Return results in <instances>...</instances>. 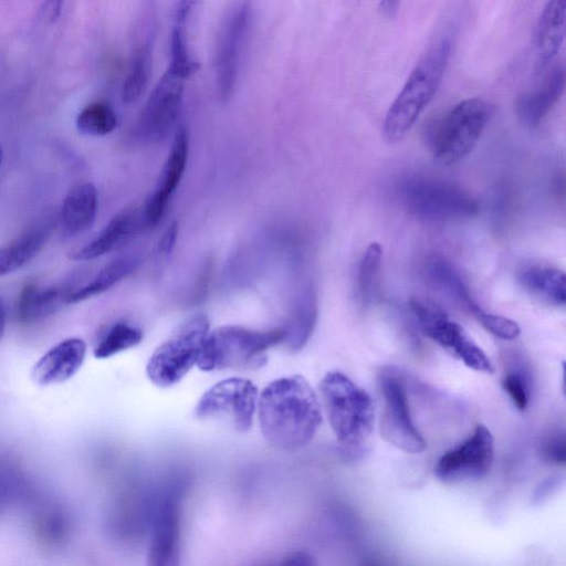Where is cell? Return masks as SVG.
I'll return each mask as SVG.
<instances>
[{
	"instance_id": "cell-38",
	"label": "cell",
	"mask_w": 566,
	"mask_h": 566,
	"mask_svg": "<svg viewBox=\"0 0 566 566\" xmlns=\"http://www.w3.org/2000/svg\"><path fill=\"white\" fill-rule=\"evenodd\" d=\"M64 0H44L43 2V11L45 17L51 23H54L62 11Z\"/></svg>"
},
{
	"instance_id": "cell-3",
	"label": "cell",
	"mask_w": 566,
	"mask_h": 566,
	"mask_svg": "<svg viewBox=\"0 0 566 566\" xmlns=\"http://www.w3.org/2000/svg\"><path fill=\"white\" fill-rule=\"evenodd\" d=\"M451 45L449 39L440 40L421 56L409 74L385 117L384 135L388 142L401 140L434 96L451 54Z\"/></svg>"
},
{
	"instance_id": "cell-22",
	"label": "cell",
	"mask_w": 566,
	"mask_h": 566,
	"mask_svg": "<svg viewBox=\"0 0 566 566\" xmlns=\"http://www.w3.org/2000/svg\"><path fill=\"white\" fill-rule=\"evenodd\" d=\"M566 0H548L542 11L536 32V46L542 63L551 61L565 38Z\"/></svg>"
},
{
	"instance_id": "cell-1",
	"label": "cell",
	"mask_w": 566,
	"mask_h": 566,
	"mask_svg": "<svg viewBox=\"0 0 566 566\" xmlns=\"http://www.w3.org/2000/svg\"><path fill=\"white\" fill-rule=\"evenodd\" d=\"M256 408L264 439L282 451L307 446L323 420L318 397L301 375L270 382L258 398Z\"/></svg>"
},
{
	"instance_id": "cell-4",
	"label": "cell",
	"mask_w": 566,
	"mask_h": 566,
	"mask_svg": "<svg viewBox=\"0 0 566 566\" xmlns=\"http://www.w3.org/2000/svg\"><path fill=\"white\" fill-rule=\"evenodd\" d=\"M283 339V327L256 331L235 325L221 326L208 333L197 366L205 371L252 366Z\"/></svg>"
},
{
	"instance_id": "cell-39",
	"label": "cell",
	"mask_w": 566,
	"mask_h": 566,
	"mask_svg": "<svg viewBox=\"0 0 566 566\" xmlns=\"http://www.w3.org/2000/svg\"><path fill=\"white\" fill-rule=\"evenodd\" d=\"M401 0H380L378 10L385 18H392L399 10Z\"/></svg>"
},
{
	"instance_id": "cell-13",
	"label": "cell",
	"mask_w": 566,
	"mask_h": 566,
	"mask_svg": "<svg viewBox=\"0 0 566 566\" xmlns=\"http://www.w3.org/2000/svg\"><path fill=\"white\" fill-rule=\"evenodd\" d=\"M184 81L168 70L161 76L139 118V133L144 139L158 143L169 135L180 114Z\"/></svg>"
},
{
	"instance_id": "cell-8",
	"label": "cell",
	"mask_w": 566,
	"mask_h": 566,
	"mask_svg": "<svg viewBox=\"0 0 566 566\" xmlns=\"http://www.w3.org/2000/svg\"><path fill=\"white\" fill-rule=\"evenodd\" d=\"M378 388L381 397V437L403 452H422L426 449V440L411 419L402 378L389 367L382 369L378 376Z\"/></svg>"
},
{
	"instance_id": "cell-2",
	"label": "cell",
	"mask_w": 566,
	"mask_h": 566,
	"mask_svg": "<svg viewBox=\"0 0 566 566\" xmlns=\"http://www.w3.org/2000/svg\"><path fill=\"white\" fill-rule=\"evenodd\" d=\"M319 394L338 443L349 453H361L375 426V408L368 392L345 374L333 370L322 378Z\"/></svg>"
},
{
	"instance_id": "cell-37",
	"label": "cell",
	"mask_w": 566,
	"mask_h": 566,
	"mask_svg": "<svg viewBox=\"0 0 566 566\" xmlns=\"http://www.w3.org/2000/svg\"><path fill=\"white\" fill-rule=\"evenodd\" d=\"M178 231L179 227L176 221L171 222L169 227L165 230L159 242V248L161 252H171L178 238Z\"/></svg>"
},
{
	"instance_id": "cell-24",
	"label": "cell",
	"mask_w": 566,
	"mask_h": 566,
	"mask_svg": "<svg viewBox=\"0 0 566 566\" xmlns=\"http://www.w3.org/2000/svg\"><path fill=\"white\" fill-rule=\"evenodd\" d=\"M427 271L437 287L461 304L476 319L483 314L484 310L473 300L469 287L452 264L442 258H434L429 262Z\"/></svg>"
},
{
	"instance_id": "cell-14",
	"label": "cell",
	"mask_w": 566,
	"mask_h": 566,
	"mask_svg": "<svg viewBox=\"0 0 566 566\" xmlns=\"http://www.w3.org/2000/svg\"><path fill=\"white\" fill-rule=\"evenodd\" d=\"M188 132L185 126H181L175 134L157 188L145 203L143 213L140 214L143 223L146 227L153 228L160 222L169 198L178 187L185 172L188 160Z\"/></svg>"
},
{
	"instance_id": "cell-43",
	"label": "cell",
	"mask_w": 566,
	"mask_h": 566,
	"mask_svg": "<svg viewBox=\"0 0 566 566\" xmlns=\"http://www.w3.org/2000/svg\"><path fill=\"white\" fill-rule=\"evenodd\" d=\"M2 159H3V150H2V147L0 145V166L2 164Z\"/></svg>"
},
{
	"instance_id": "cell-11",
	"label": "cell",
	"mask_w": 566,
	"mask_h": 566,
	"mask_svg": "<svg viewBox=\"0 0 566 566\" xmlns=\"http://www.w3.org/2000/svg\"><path fill=\"white\" fill-rule=\"evenodd\" d=\"M494 459V439L483 424H476L462 443L444 452L434 467L436 476L444 483L483 478Z\"/></svg>"
},
{
	"instance_id": "cell-30",
	"label": "cell",
	"mask_w": 566,
	"mask_h": 566,
	"mask_svg": "<svg viewBox=\"0 0 566 566\" xmlns=\"http://www.w3.org/2000/svg\"><path fill=\"white\" fill-rule=\"evenodd\" d=\"M117 125L116 115L109 104L94 102L85 106L76 117L78 130L88 136H105Z\"/></svg>"
},
{
	"instance_id": "cell-35",
	"label": "cell",
	"mask_w": 566,
	"mask_h": 566,
	"mask_svg": "<svg viewBox=\"0 0 566 566\" xmlns=\"http://www.w3.org/2000/svg\"><path fill=\"white\" fill-rule=\"evenodd\" d=\"M564 482L562 474H554L544 479L533 493L532 502L535 505L544 503L551 495H553Z\"/></svg>"
},
{
	"instance_id": "cell-17",
	"label": "cell",
	"mask_w": 566,
	"mask_h": 566,
	"mask_svg": "<svg viewBox=\"0 0 566 566\" xmlns=\"http://www.w3.org/2000/svg\"><path fill=\"white\" fill-rule=\"evenodd\" d=\"M98 195L95 186L84 182L73 187L61 207V223L69 235L86 231L95 221Z\"/></svg>"
},
{
	"instance_id": "cell-26",
	"label": "cell",
	"mask_w": 566,
	"mask_h": 566,
	"mask_svg": "<svg viewBox=\"0 0 566 566\" xmlns=\"http://www.w3.org/2000/svg\"><path fill=\"white\" fill-rule=\"evenodd\" d=\"M49 231L31 229L19 239L0 248V277L12 273L32 260L44 245Z\"/></svg>"
},
{
	"instance_id": "cell-42",
	"label": "cell",
	"mask_w": 566,
	"mask_h": 566,
	"mask_svg": "<svg viewBox=\"0 0 566 566\" xmlns=\"http://www.w3.org/2000/svg\"><path fill=\"white\" fill-rule=\"evenodd\" d=\"M8 484L3 475L0 474V505L6 497Z\"/></svg>"
},
{
	"instance_id": "cell-9",
	"label": "cell",
	"mask_w": 566,
	"mask_h": 566,
	"mask_svg": "<svg viewBox=\"0 0 566 566\" xmlns=\"http://www.w3.org/2000/svg\"><path fill=\"white\" fill-rule=\"evenodd\" d=\"M402 196L415 216L430 221L468 218L478 211V203L469 193L442 180L411 179L403 186Z\"/></svg>"
},
{
	"instance_id": "cell-10",
	"label": "cell",
	"mask_w": 566,
	"mask_h": 566,
	"mask_svg": "<svg viewBox=\"0 0 566 566\" xmlns=\"http://www.w3.org/2000/svg\"><path fill=\"white\" fill-rule=\"evenodd\" d=\"M409 306L428 338L467 367L480 373H494L493 364L482 348L439 307L420 300H411Z\"/></svg>"
},
{
	"instance_id": "cell-6",
	"label": "cell",
	"mask_w": 566,
	"mask_h": 566,
	"mask_svg": "<svg viewBox=\"0 0 566 566\" xmlns=\"http://www.w3.org/2000/svg\"><path fill=\"white\" fill-rule=\"evenodd\" d=\"M208 333L209 321L205 315H196L184 323L151 354L146 366L148 379L161 388L180 381L197 365Z\"/></svg>"
},
{
	"instance_id": "cell-40",
	"label": "cell",
	"mask_w": 566,
	"mask_h": 566,
	"mask_svg": "<svg viewBox=\"0 0 566 566\" xmlns=\"http://www.w3.org/2000/svg\"><path fill=\"white\" fill-rule=\"evenodd\" d=\"M284 564L312 565L314 562L307 553L295 552L285 558Z\"/></svg>"
},
{
	"instance_id": "cell-7",
	"label": "cell",
	"mask_w": 566,
	"mask_h": 566,
	"mask_svg": "<svg viewBox=\"0 0 566 566\" xmlns=\"http://www.w3.org/2000/svg\"><path fill=\"white\" fill-rule=\"evenodd\" d=\"M258 407V388L249 379L220 380L199 398L195 412L199 419L221 420L239 433L250 430Z\"/></svg>"
},
{
	"instance_id": "cell-32",
	"label": "cell",
	"mask_w": 566,
	"mask_h": 566,
	"mask_svg": "<svg viewBox=\"0 0 566 566\" xmlns=\"http://www.w3.org/2000/svg\"><path fill=\"white\" fill-rule=\"evenodd\" d=\"M478 321L489 333L504 340L516 338L521 332L515 321L497 314L484 312Z\"/></svg>"
},
{
	"instance_id": "cell-33",
	"label": "cell",
	"mask_w": 566,
	"mask_h": 566,
	"mask_svg": "<svg viewBox=\"0 0 566 566\" xmlns=\"http://www.w3.org/2000/svg\"><path fill=\"white\" fill-rule=\"evenodd\" d=\"M502 387L518 410L526 409L530 400V389L523 375L515 370L507 373L502 379Z\"/></svg>"
},
{
	"instance_id": "cell-27",
	"label": "cell",
	"mask_w": 566,
	"mask_h": 566,
	"mask_svg": "<svg viewBox=\"0 0 566 566\" xmlns=\"http://www.w3.org/2000/svg\"><path fill=\"white\" fill-rule=\"evenodd\" d=\"M151 40H147L139 45L132 59V63L123 86V101L133 103L144 92L150 76L151 70Z\"/></svg>"
},
{
	"instance_id": "cell-23",
	"label": "cell",
	"mask_w": 566,
	"mask_h": 566,
	"mask_svg": "<svg viewBox=\"0 0 566 566\" xmlns=\"http://www.w3.org/2000/svg\"><path fill=\"white\" fill-rule=\"evenodd\" d=\"M179 542L178 511L167 502L160 509L155 523L149 559L153 565H171L177 557Z\"/></svg>"
},
{
	"instance_id": "cell-12",
	"label": "cell",
	"mask_w": 566,
	"mask_h": 566,
	"mask_svg": "<svg viewBox=\"0 0 566 566\" xmlns=\"http://www.w3.org/2000/svg\"><path fill=\"white\" fill-rule=\"evenodd\" d=\"M251 21L248 0L238 3L224 20L216 53V85L219 98L227 102L234 90L240 54Z\"/></svg>"
},
{
	"instance_id": "cell-20",
	"label": "cell",
	"mask_w": 566,
	"mask_h": 566,
	"mask_svg": "<svg viewBox=\"0 0 566 566\" xmlns=\"http://www.w3.org/2000/svg\"><path fill=\"white\" fill-rule=\"evenodd\" d=\"M317 296L313 285H306L296 297L291 317L284 328L283 342L297 352L310 339L317 321Z\"/></svg>"
},
{
	"instance_id": "cell-31",
	"label": "cell",
	"mask_w": 566,
	"mask_h": 566,
	"mask_svg": "<svg viewBox=\"0 0 566 566\" xmlns=\"http://www.w3.org/2000/svg\"><path fill=\"white\" fill-rule=\"evenodd\" d=\"M200 64L192 60L188 52L186 25L175 23L170 33V71L176 76L186 80L196 73Z\"/></svg>"
},
{
	"instance_id": "cell-25",
	"label": "cell",
	"mask_w": 566,
	"mask_h": 566,
	"mask_svg": "<svg viewBox=\"0 0 566 566\" xmlns=\"http://www.w3.org/2000/svg\"><path fill=\"white\" fill-rule=\"evenodd\" d=\"M138 264L133 255L118 258L105 265L88 283L73 290L67 297V304H75L99 295L125 276L132 273Z\"/></svg>"
},
{
	"instance_id": "cell-18",
	"label": "cell",
	"mask_w": 566,
	"mask_h": 566,
	"mask_svg": "<svg viewBox=\"0 0 566 566\" xmlns=\"http://www.w3.org/2000/svg\"><path fill=\"white\" fill-rule=\"evenodd\" d=\"M521 285L539 298L564 306L566 301V276L564 271L546 264H527L518 271Z\"/></svg>"
},
{
	"instance_id": "cell-16",
	"label": "cell",
	"mask_w": 566,
	"mask_h": 566,
	"mask_svg": "<svg viewBox=\"0 0 566 566\" xmlns=\"http://www.w3.org/2000/svg\"><path fill=\"white\" fill-rule=\"evenodd\" d=\"M566 83L563 64H555L538 87L521 95L516 102L518 118L528 126L537 125L558 102Z\"/></svg>"
},
{
	"instance_id": "cell-34",
	"label": "cell",
	"mask_w": 566,
	"mask_h": 566,
	"mask_svg": "<svg viewBox=\"0 0 566 566\" xmlns=\"http://www.w3.org/2000/svg\"><path fill=\"white\" fill-rule=\"evenodd\" d=\"M543 458L554 464L565 463V436L557 433L548 438L542 447Z\"/></svg>"
},
{
	"instance_id": "cell-5",
	"label": "cell",
	"mask_w": 566,
	"mask_h": 566,
	"mask_svg": "<svg viewBox=\"0 0 566 566\" xmlns=\"http://www.w3.org/2000/svg\"><path fill=\"white\" fill-rule=\"evenodd\" d=\"M493 113L492 105L479 97L454 105L430 130L434 159L452 165L469 155L479 142Z\"/></svg>"
},
{
	"instance_id": "cell-29",
	"label": "cell",
	"mask_w": 566,
	"mask_h": 566,
	"mask_svg": "<svg viewBox=\"0 0 566 566\" xmlns=\"http://www.w3.org/2000/svg\"><path fill=\"white\" fill-rule=\"evenodd\" d=\"M143 339L140 328L125 322L112 325L94 348V357L105 359L138 345Z\"/></svg>"
},
{
	"instance_id": "cell-19",
	"label": "cell",
	"mask_w": 566,
	"mask_h": 566,
	"mask_svg": "<svg viewBox=\"0 0 566 566\" xmlns=\"http://www.w3.org/2000/svg\"><path fill=\"white\" fill-rule=\"evenodd\" d=\"M136 224V211L124 210L113 217L91 242L70 254V258L75 261H90L99 258L123 243L135 230Z\"/></svg>"
},
{
	"instance_id": "cell-28",
	"label": "cell",
	"mask_w": 566,
	"mask_h": 566,
	"mask_svg": "<svg viewBox=\"0 0 566 566\" xmlns=\"http://www.w3.org/2000/svg\"><path fill=\"white\" fill-rule=\"evenodd\" d=\"M381 260V244L370 243L364 252L357 271L356 292L363 306L368 305L375 295Z\"/></svg>"
},
{
	"instance_id": "cell-21",
	"label": "cell",
	"mask_w": 566,
	"mask_h": 566,
	"mask_svg": "<svg viewBox=\"0 0 566 566\" xmlns=\"http://www.w3.org/2000/svg\"><path fill=\"white\" fill-rule=\"evenodd\" d=\"M72 291L66 286L39 287L27 285L20 294L17 315L22 323H32L56 312L67 304Z\"/></svg>"
},
{
	"instance_id": "cell-36",
	"label": "cell",
	"mask_w": 566,
	"mask_h": 566,
	"mask_svg": "<svg viewBox=\"0 0 566 566\" xmlns=\"http://www.w3.org/2000/svg\"><path fill=\"white\" fill-rule=\"evenodd\" d=\"M202 0H178L175 7V23L187 25L192 13L201 6Z\"/></svg>"
},
{
	"instance_id": "cell-15",
	"label": "cell",
	"mask_w": 566,
	"mask_h": 566,
	"mask_svg": "<svg viewBox=\"0 0 566 566\" xmlns=\"http://www.w3.org/2000/svg\"><path fill=\"white\" fill-rule=\"evenodd\" d=\"M85 356L86 344L83 339L66 338L51 347L36 360L31 370V378L39 386L62 384L78 371Z\"/></svg>"
},
{
	"instance_id": "cell-41",
	"label": "cell",
	"mask_w": 566,
	"mask_h": 566,
	"mask_svg": "<svg viewBox=\"0 0 566 566\" xmlns=\"http://www.w3.org/2000/svg\"><path fill=\"white\" fill-rule=\"evenodd\" d=\"M6 325H7V316H6V310L4 306L0 300V342L4 335L6 332Z\"/></svg>"
}]
</instances>
